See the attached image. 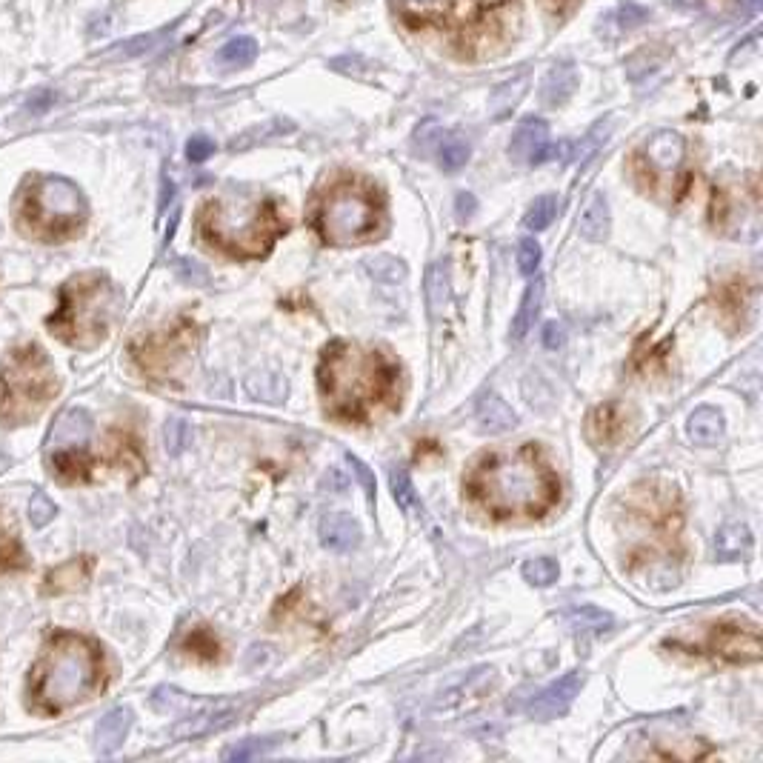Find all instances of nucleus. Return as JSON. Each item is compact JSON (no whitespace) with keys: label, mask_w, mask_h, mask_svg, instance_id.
I'll list each match as a JSON object with an SVG mask.
<instances>
[{"label":"nucleus","mask_w":763,"mask_h":763,"mask_svg":"<svg viewBox=\"0 0 763 763\" xmlns=\"http://www.w3.org/2000/svg\"><path fill=\"white\" fill-rule=\"evenodd\" d=\"M26 566H29L26 549L21 546L9 521L0 515V572H15V569H26Z\"/></svg>","instance_id":"nucleus-28"},{"label":"nucleus","mask_w":763,"mask_h":763,"mask_svg":"<svg viewBox=\"0 0 763 763\" xmlns=\"http://www.w3.org/2000/svg\"><path fill=\"white\" fill-rule=\"evenodd\" d=\"M175 269H178V275H181L183 281H192V283H206V281H209L206 269H203V266H198V263H195V261H186V258H181V261L175 263Z\"/></svg>","instance_id":"nucleus-47"},{"label":"nucleus","mask_w":763,"mask_h":763,"mask_svg":"<svg viewBox=\"0 0 763 763\" xmlns=\"http://www.w3.org/2000/svg\"><path fill=\"white\" fill-rule=\"evenodd\" d=\"M258 58V41L255 38H249V35H241V38H232V41H226L218 49V55H215V63L221 66L223 72H235V69H246V66H252Z\"/></svg>","instance_id":"nucleus-24"},{"label":"nucleus","mask_w":763,"mask_h":763,"mask_svg":"<svg viewBox=\"0 0 763 763\" xmlns=\"http://www.w3.org/2000/svg\"><path fill=\"white\" fill-rule=\"evenodd\" d=\"M215 155V141H209L206 135H195L192 141L186 143V158L192 163L209 161Z\"/></svg>","instance_id":"nucleus-44"},{"label":"nucleus","mask_w":763,"mask_h":763,"mask_svg":"<svg viewBox=\"0 0 763 763\" xmlns=\"http://www.w3.org/2000/svg\"><path fill=\"white\" fill-rule=\"evenodd\" d=\"M155 41V38H138V41H129L121 43V55H141L149 49V43Z\"/></svg>","instance_id":"nucleus-50"},{"label":"nucleus","mask_w":763,"mask_h":763,"mask_svg":"<svg viewBox=\"0 0 763 763\" xmlns=\"http://www.w3.org/2000/svg\"><path fill=\"white\" fill-rule=\"evenodd\" d=\"M558 198L555 195H541V198H535L532 206L526 209V229H532V232H543L546 226H552V221L558 218Z\"/></svg>","instance_id":"nucleus-33"},{"label":"nucleus","mask_w":763,"mask_h":763,"mask_svg":"<svg viewBox=\"0 0 763 763\" xmlns=\"http://www.w3.org/2000/svg\"><path fill=\"white\" fill-rule=\"evenodd\" d=\"M89 432H92V421H89V415L86 412H81V409H75V412H66V415H61V421H58V426H55V432H52V443L55 446H81V443H86V438H89Z\"/></svg>","instance_id":"nucleus-26"},{"label":"nucleus","mask_w":763,"mask_h":763,"mask_svg":"<svg viewBox=\"0 0 763 763\" xmlns=\"http://www.w3.org/2000/svg\"><path fill=\"white\" fill-rule=\"evenodd\" d=\"M518 423V415L512 412V406L498 398L495 392L483 395L481 403H478V426L489 435H503L509 429H515Z\"/></svg>","instance_id":"nucleus-19"},{"label":"nucleus","mask_w":763,"mask_h":763,"mask_svg":"<svg viewBox=\"0 0 763 763\" xmlns=\"http://www.w3.org/2000/svg\"><path fill=\"white\" fill-rule=\"evenodd\" d=\"M101 646L78 632L52 635L29 675L32 703L46 715H61L66 709L89 701L103 686Z\"/></svg>","instance_id":"nucleus-3"},{"label":"nucleus","mask_w":763,"mask_h":763,"mask_svg":"<svg viewBox=\"0 0 763 763\" xmlns=\"http://www.w3.org/2000/svg\"><path fill=\"white\" fill-rule=\"evenodd\" d=\"M583 675L581 672H569L563 675L555 683H549L543 689L541 695H535L532 703H529V715L538 718V721H552V718H561L563 712L575 703V698L581 695Z\"/></svg>","instance_id":"nucleus-12"},{"label":"nucleus","mask_w":763,"mask_h":763,"mask_svg":"<svg viewBox=\"0 0 763 763\" xmlns=\"http://www.w3.org/2000/svg\"><path fill=\"white\" fill-rule=\"evenodd\" d=\"M326 409L341 421H369L383 403L395 398L398 366L381 352L335 341L323 349L318 366Z\"/></svg>","instance_id":"nucleus-2"},{"label":"nucleus","mask_w":763,"mask_h":763,"mask_svg":"<svg viewBox=\"0 0 763 763\" xmlns=\"http://www.w3.org/2000/svg\"><path fill=\"white\" fill-rule=\"evenodd\" d=\"M549 143V126L541 118H526L518 123L512 143H509V158L515 163H541L543 149Z\"/></svg>","instance_id":"nucleus-14"},{"label":"nucleus","mask_w":763,"mask_h":763,"mask_svg":"<svg viewBox=\"0 0 763 763\" xmlns=\"http://www.w3.org/2000/svg\"><path fill=\"white\" fill-rule=\"evenodd\" d=\"M426 301L432 315H441L443 309L452 301V286H449V266L443 261L432 263L429 275H426Z\"/></svg>","instance_id":"nucleus-29"},{"label":"nucleus","mask_w":763,"mask_h":763,"mask_svg":"<svg viewBox=\"0 0 763 763\" xmlns=\"http://www.w3.org/2000/svg\"><path fill=\"white\" fill-rule=\"evenodd\" d=\"M578 229H581V235L586 241H603L609 235V203H606L601 192H595L589 198L581 221H578Z\"/></svg>","instance_id":"nucleus-25"},{"label":"nucleus","mask_w":763,"mask_h":763,"mask_svg":"<svg viewBox=\"0 0 763 763\" xmlns=\"http://www.w3.org/2000/svg\"><path fill=\"white\" fill-rule=\"evenodd\" d=\"M455 206H458V215H461V218H472V215H475V209H478V201H475V195H472V192H461V195H458V201H455Z\"/></svg>","instance_id":"nucleus-49"},{"label":"nucleus","mask_w":763,"mask_h":763,"mask_svg":"<svg viewBox=\"0 0 763 763\" xmlns=\"http://www.w3.org/2000/svg\"><path fill=\"white\" fill-rule=\"evenodd\" d=\"M92 575V558H72L69 563H61L58 569H52L46 575V583H43V592L46 595H63V592H75L81 589L83 583L89 581Z\"/></svg>","instance_id":"nucleus-18"},{"label":"nucleus","mask_w":763,"mask_h":763,"mask_svg":"<svg viewBox=\"0 0 763 763\" xmlns=\"http://www.w3.org/2000/svg\"><path fill=\"white\" fill-rule=\"evenodd\" d=\"M246 392L255 398V401H266V403H281L286 398V392H289V383L283 375L278 372H252L249 378H246Z\"/></svg>","instance_id":"nucleus-27"},{"label":"nucleus","mask_w":763,"mask_h":763,"mask_svg":"<svg viewBox=\"0 0 763 763\" xmlns=\"http://www.w3.org/2000/svg\"><path fill=\"white\" fill-rule=\"evenodd\" d=\"M89 218L83 192L58 175H29L18 195L21 232L46 243H61L81 232Z\"/></svg>","instance_id":"nucleus-6"},{"label":"nucleus","mask_w":763,"mask_h":763,"mask_svg":"<svg viewBox=\"0 0 763 763\" xmlns=\"http://www.w3.org/2000/svg\"><path fill=\"white\" fill-rule=\"evenodd\" d=\"M626 435V415L618 403H603L589 415V438L601 446H615Z\"/></svg>","instance_id":"nucleus-16"},{"label":"nucleus","mask_w":763,"mask_h":763,"mask_svg":"<svg viewBox=\"0 0 763 763\" xmlns=\"http://www.w3.org/2000/svg\"><path fill=\"white\" fill-rule=\"evenodd\" d=\"M543 343H546V349H558L563 343V326H558V323H546V329H543Z\"/></svg>","instance_id":"nucleus-48"},{"label":"nucleus","mask_w":763,"mask_h":763,"mask_svg":"<svg viewBox=\"0 0 763 763\" xmlns=\"http://www.w3.org/2000/svg\"><path fill=\"white\" fill-rule=\"evenodd\" d=\"M709 652L726 661H758L761 658V638L758 626L743 621L709 623L703 641L692 643V652Z\"/></svg>","instance_id":"nucleus-10"},{"label":"nucleus","mask_w":763,"mask_h":763,"mask_svg":"<svg viewBox=\"0 0 763 763\" xmlns=\"http://www.w3.org/2000/svg\"><path fill=\"white\" fill-rule=\"evenodd\" d=\"M541 303H543V278H535V281L526 286L521 309H518V312H515V318H512V332H509V338H512V341L518 343L529 335V329H532L535 321H538Z\"/></svg>","instance_id":"nucleus-21"},{"label":"nucleus","mask_w":763,"mask_h":763,"mask_svg":"<svg viewBox=\"0 0 763 763\" xmlns=\"http://www.w3.org/2000/svg\"><path fill=\"white\" fill-rule=\"evenodd\" d=\"M243 712L241 703H218V706H206L195 715H186L181 723H175L172 738H201V735H212L221 732L226 726L238 721V715Z\"/></svg>","instance_id":"nucleus-13"},{"label":"nucleus","mask_w":763,"mask_h":763,"mask_svg":"<svg viewBox=\"0 0 763 763\" xmlns=\"http://www.w3.org/2000/svg\"><path fill=\"white\" fill-rule=\"evenodd\" d=\"M615 18L621 23V29H635V26H641L649 18V12L638 6V3H623L621 9L615 12Z\"/></svg>","instance_id":"nucleus-45"},{"label":"nucleus","mask_w":763,"mask_h":763,"mask_svg":"<svg viewBox=\"0 0 763 763\" xmlns=\"http://www.w3.org/2000/svg\"><path fill=\"white\" fill-rule=\"evenodd\" d=\"M412 3H429V0H412Z\"/></svg>","instance_id":"nucleus-52"},{"label":"nucleus","mask_w":763,"mask_h":763,"mask_svg":"<svg viewBox=\"0 0 763 763\" xmlns=\"http://www.w3.org/2000/svg\"><path fill=\"white\" fill-rule=\"evenodd\" d=\"M575 89H578V69H575V63H555L541 83V101L546 106H563L575 95Z\"/></svg>","instance_id":"nucleus-17"},{"label":"nucleus","mask_w":763,"mask_h":763,"mask_svg":"<svg viewBox=\"0 0 763 763\" xmlns=\"http://www.w3.org/2000/svg\"><path fill=\"white\" fill-rule=\"evenodd\" d=\"M198 229L206 243L232 258H261L286 229V223L272 201L232 189L203 203Z\"/></svg>","instance_id":"nucleus-4"},{"label":"nucleus","mask_w":763,"mask_h":763,"mask_svg":"<svg viewBox=\"0 0 763 763\" xmlns=\"http://www.w3.org/2000/svg\"><path fill=\"white\" fill-rule=\"evenodd\" d=\"M183 652H189V655H195V658H201V661H218L221 643H218V638H215L209 629L198 626V629H192V632L186 635Z\"/></svg>","instance_id":"nucleus-34"},{"label":"nucleus","mask_w":763,"mask_h":763,"mask_svg":"<svg viewBox=\"0 0 763 763\" xmlns=\"http://www.w3.org/2000/svg\"><path fill=\"white\" fill-rule=\"evenodd\" d=\"M55 366L41 346H18L0 363V421L32 423L58 395Z\"/></svg>","instance_id":"nucleus-7"},{"label":"nucleus","mask_w":763,"mask_h":763,"mask_svg":"<svg viewBox=\"0 0 763 763\" xmlns=\"http://www.w3.org/2000/svg\"><path fill=\"white\" fill-rule=\"evenodd\" d=\"M561 575V566L552 558H535V561L523 563V578L532 586H552Z\"/></svg>","instance_id":"nucleus-38"},{"label":"nucleus","mask_w":763,"mask_h":763,"mask_svg":"<svg viewBox=\"0 0 763 763\" xmlns=\"http://www.w3.org/2000/svg\"><path fill=\"white\" fill-rule=\"evenodd\" d=\"M383 209L375 192L363 183H338L323 195L315 212V229L326 243L352 246L378 235Z\"/></svg>","instance_id":"nucleus-8"},{"label":"nucleus","mask_w":763,"mask_h":763,"mask_svg":"<svg viewBox=\"0 0 763 763\" xmlns=\"http://www.w3.org/2000/svg\"><path fill=\"white\" fill-rule=\"evenodd\" d=\"M346 463H349V466H352V472L358 475L363 492H366L369 498H375V475H372V469H369L361 458H355V455H346Z\"/></svg>","instance_id":"nucleus-46"},{"label":"nucleus","mask_w":763,"mask_h":763,"mask_svg":"<svg viewBox=\"0 0 763 763\" xmlns=\"http://www.w3.org/2000/svg\"><path fill=\"white\" fill-rule=\"evenodd\" d=\"M361 526L346 512H329L321 521V543L332 552H352L361 546Z\"/></svg>","instance_id":"nucleus-15"},{"label":"nucleus","mask_w":763,"mask_h":763,"mask_svg":"<svg viewBox=\"0 0 763 763\" xmlns=\"http://www.w3.org/2000/svg\"><path fill=\"white\" fill-rule=\"evenodd\" d=\"M281 738H249V741L235 743L223 752L226 761H252V758H261L266 752H272L278 746Z\"/></svg>","instance_id":"nucleus-36"},{"label":"nucleus","mask_w":763,"mask_h":763,"mask_svg":"<svg viewBox=\"0 0 763 763\" xmlns=\"http://www.w3.org/2000/svg\"><path fill=\"white\" fill-rule=\"evenodd\" d=\"M163 441H166V452H169V455H181V452H186L189 443H192V426H189V421L172 418V421L166 423V429H163Z\"/></svg>","instance_id":"nucleus-40"},{"label":"nucleus","mask_w":763,"mask_h":763,"mask_svg":"<svg viewBox=\"0 0 763 763\" xmlns=\"http://www.w3.org/2000/svg\"><path fill=\"white\" fill-rule=\"evenodd\" d=\"M29 518H32L35 526H46V523L55 518V503L49 501L43 492H35L32 503H29Z\"/></svg>","instance_id":"nucleus-43"},{"label":"nucleus","mask_w":763,"mask_h":763,"mask_svg":"<svg viewBox=\"0 0 763 763\" xmlns=\"http://www.w3.org/2000/svg\"><path fill=\"white\" fill-rule=\"evenodd\" d=\"M295 123L283 121V118H275V121H266L263 126H255L249 129L246 135H241L238 141H232V149H246V146H255V143L269 141V138H281L286 132H292Z\"/></svg>","instance_id":"nucleus-35"},{"label":"nucleus","mask_w":763,"mask_h":763,"mask_svg":"<svg viewBox=\"0 0 763 763\" xmlns=\"http://www.w3.org/2000/svg\"><path fill=\"white\" fill-rule=\"evenodd\" d=\"M566 621L569 626L575 629V632H606V629H612V615L609 612H603L598 606H578V609H572L569 615H566Z\"/></svg>","instance_id":"nucleus-32"},{"label":"nucleus","mask_w":763,"mask_h":763,"mask_svg":"<svg viewBox=\"0 0 763 763\" xmlns=\"http://www.w3.org/2000/svg\"><path fill=\"white\" fill-rule=\"evenodd\" d=\"M518 266L523 275H535V269L541 266V246L535 238H521L518 243Z\"/></svg>","instance_id":"nucleus-42"},{"label":"nucleus","mask_w":763,"mask_h":763,"mask_svg":"<svg viewBox=\"0 0 763 763\" xmlns=\"http://www.w3.org/2000/svg\"><path fill=\"white\" fill-rule=\"evenodd\" d=\"M438 158H441V166L446 172H458L472 158V143L466 141L463 135H446L438 143Z\"/></svg>","instance_id":"nucleus-31"},{"label":"nucleus","mask_w":763,"mask_h":763,"mask_svg":"<svg viewBox=\"0 0 763 763\" xmlns=\"http://www.w3.org/2000/svg\"><path fill=\"white\" fill-rule=\"evenodd\" d=\"M129 726H132V712L129 709H112V712H106L98 723V729H95V741H98V752L101 755H112L118 746L126 738V732H129Z\"/></svg>","instance_id":"nucleus-20"},{"label":"nucleus","mask_w":763,"mask_h":763,"mask_svg":"<svg viewBox=\"0 0 763 763\" xmlns=\"http://www.w3.org/2000/svg\"><path fill=\"white\" fill-rule=\"evenodd\" d=\"M609 129H612V121L606 118V121H598L589 132H586V138L581 141V146H578V161H586L589 155H595L598 149L603 146V141H606V135H609Z\"/></svg>","instance_id":"nucleus-41"},{"label":"nucleus","mask_w":763,"mask_h":763,"mask_svg":"<svg viewBox=\"0 0 763 763\" xmlns=\"http://www.w3.org/2000/svg\"><path fill=\"white\" fill-rule=\"evenodd\" d=\"M121 309V292L106 275L86 272L61 289V303L46 321L52 335L75 349H95L109 335Z\"/></svg>","instance_id":"nucleus-5"},{"label":"nucleus","mask_w":763,"mask_h":763,"mask_svg":"<svg viewBox=\"0 0 763 763\" xmlns=\"http://www.w3.org/2000/svg\"><path fill=\"white\" fill-rule=\"evenodd\" d=\"M366 272L375 278L378 283H403L406 281V266H403L398 258H389V255H381V258H372L366 261Z\"/></svg>","instance_id":"nucleus-37"},{"label":"nucleus","mask_w":763,"mask_h":763,"mask_svg":"<svg viewBox=\"0 0 763 763\" xmlns=\"http://www.w3.org/2000/svg\"><path fill=\"white\" fill-rule=\"evenodd\" d=\"M526 86H529V75H518L515 81L501 83V86L492 92L489 106H492L495 118H506V115L518 106V101L523 98V92H526Z\"/></svg>","instance_id":"nucleus-30"},{"label":"nucleus","mask_w":763,"mask_h":763,"mask_svg":"<svg viewBox=\"0 0 763 763\" xmlns=\"http://www.w3.org/2000/svg\"><path fill=\"white\" fill-rule=\"evenodd\" d=\"M686 432L698 446H715L723 438V415L712 406H701L689 415Z\"/></svg>","instance_id":"nucleus-22"},{"label":"nucleus","mask_w":763,"mask_h":763,"mask_svg":"<svg viewBox=\"0 0 763 763\" xmlns=\"http://www.w3.org/2000/svg\"><path fill=\"white\" fill-rule=\"evenodd\" d=\"M169 201H172V181H169V178H166V181H163V198H161V212H163V209H166V203H169Z\"/></svg>","instance_id":"nucleus-51"},{"label":"nucleus","mask_w":763,"mask_h":763,"mask_svg":"<svg viewBox=\"0 0 763 763\" xmlns=\"http://www.w3.org/2000/svg\"><path fill=\"white\" fill-rule=\"evenodd\" d=\"M389 483H392V495H395V501L401 509L406 512H415L421 501H418V492H415V486L409 481V475H406V469H392L389 472Z\"/></svg>","instance_id":"nucleus-39"},{"label":"nucleus","mask_w":763,"mask_h":763,"mask_svg":"<svg viewBox=\"0 0 763 763\" xmlns=\"http://www.w3.org/2000/svg\"><path fill=\"white\" fill-rule=\"evenodd\" d=\"M463 486L495 518H541L561 498V481L535 446L486 455L472 466Z\"/></svg>","instance_id":"nucleus-1"},{"label":"nucleus","mask_w":763,"mask_h":763,"mask_svg":"<svg viewBox=\"0 0 763 763\" xmlns=\"http://www.w3.org/2000/svg\"><path fill=\"white\" fill-rule=\"evenodd\" d=\"M683 161H686V141L672 129H661L643 143L646 183L658 186L663 192H669V181L681 172Z\"/></svg>","instance_id":"nucleus-11"},{"label":"nucleus","mask_w":763,"mask_h":763,"mask_svg":"<svg viewBox=\"0 0 763 763\" xmlns=\"http://www.w3.org/2000/svg\"><path fill=\"white\" fill-rule=\"evenodd\" d=\"M195 346H198V326L181 318L169 329L132 343V361L138 363V369L146 378L169 381L183 363L192 358Z\"/></svg>","instance_id":"nucleus-9"},{"label":"nucleus","mask_w":763,"mask_h":763,"mask_svg":"<svg viewBox=\"0 0 763 763\" xmlns=\"http://www.w3.org/2000/svg\"><path fill=\"white\" fill-rule=\"evenodd\" d=\"M752 552V532L743 523H726L715 535V555L723 561H735Z\"/></svg>","instance_id":"nucleus-23"}]
</instances>
